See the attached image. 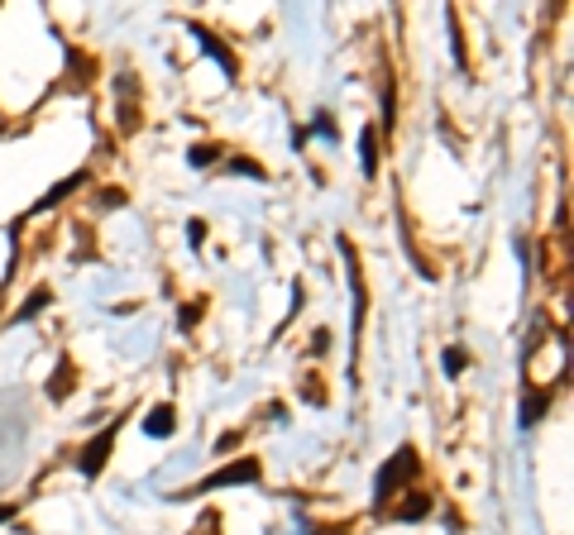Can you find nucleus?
Masks as SVG:
<instances>
[{"label": "nucleus", "instance_id": "6", "mask_svg": "<svg viewBox=\"0 0 574 535\" xmlns=\"http://www.w3.org/2000/svg\"><path fill=\"white\" fill-rule=\"evenodd\" d=\"M546 407H551V397H546V392H531L527 402H522V426H536Z\"/></svg>", "mask_w": 574, "mask_h": 535}, {"label": "nucleus", "instance_id": "4", "mask_svg": "<svg viewBox=\"0 0 574 535\" xmlns=\"http://www.w3.org/2000/svg\"><path fill=\"white\" fill-rule=\"evenodd\" d=\"M173 426H177L173 407H154V411H149V421H144V430H149L154 440H163V435H173Z\"/></svg>", "mask_w": 574, "mask_h": 535}, {"label": "nucleus", "instance_id": "5", "mask_svg": "<svg viewBox=\"0 0 574 535\" xmlns=\"http://www.w3.org/2000/svg\"><path fill=\"white\" fill-rule=\"evenodd\" d=\"M192 34H197V39H201V48H206V53H211V58H216V63H221L225 72H230V77H235V58H230V53H225L221 43L211 39V34H206V29H197V24H192Z\"/></svg>", "mask_w": 574, "mask_h": 535}, {"label": "nucleus", "instance_id": "10", "mask_svg": "<svg viewBox=\"0 0 574 535\" xmlns=\"http://www.w3.org/2000/svg\"><path fill=\"white\" fill-rule=\"evenodd\" d=\"M445 368H450V373H460V368H464V354H460V349H450V354H445Z\"/></svg>", "mask_w": 574, "mask_h": 535}, {"label": "nucleus", "instance_id": "8", "mask_svg": "<svg viewBox=\"0 0 574 535\" xmlns=\"http://www.w3.org/2000/svg\"><path fill=\"white\" fill-rule=\"evenodd\" d=\"M82 182H87V177H82V172H72V177H67L63 187H53V192H48L44 201H39V211H48V206H53V201H63V196L72 192V187H82Z\"/></svg>", "mask_w": 574, "mask_h": 535}, {"label": "nucleus", "instance_id": "1", "mask_svg": "<svg viewBox=\"0 0 574 535\" xmlns=\"http://www.w3.org/2000/svg\"><path fill=\"white\" fill-rule=\"evenodd\" d=\"M259 464L254 459H240V464H230V469H221V473H211V478H201L192 493H211V488H235V483H259Z\"/></svg>", "mask_w": 574, "mask_h": 535}, {"label": "nucleus", "instance_id": "3", "mask_svg": "<svg viewBox=\"0 0 574 535\" xmlns=\"http://www.w3.org/2000/svg\"><path fill=\"white\" fill-rule=\"evenodd\" d=\"M115 430H120V426H106V435H101V440L82 454V473H101V469H106V454H111V445H115Z\"/></svg>", "mask_w": 574, "mask_h": 535}, {"label": "nucleus", "instance_id": "9", "mask_svg": "<svg viewBox=\"0 0 574 535\" xmlns=\"http://www.w3.org/2000/svg\"><path fill=\"white\" fill-rule=\"evenodd\" d=\"M44 301H48V287H34V292H29V301L20 306V321H34V316L44 311Z\"/></svg>", "mask_w": 574, "mask_h": 535}, {"label": "nucleus", "instance_id": "7", "mask_svg": "<svg viewBox=\"0 0 574 535\" xmlns=\"http://www.w3.org/2000/svg\"><path fill=\"white\" fill-rule=\"evenodd\" d=\"M359 163H364V177H374V172H378V158H374V129H364V134H359Z\"/></svg>", "mask_w": 574, "mask_h": 535}, {"label": "nucleus", "instance_id": "2", "mask_svg": "<svg viewBox=\"0 0 574 535\" xmlns=\"http://www.w3.org/2000/svg\"><path fill=\"white\" fill-rule=\"evenodd\" d=\"M412 469H417V454H412V450H398V454H393V459H388V469L378 473V483H374V497H378V502L393 493L402 478H412Z\"/></svg>", "mask_w": 574, "mask_h": 535}]
</instances>
